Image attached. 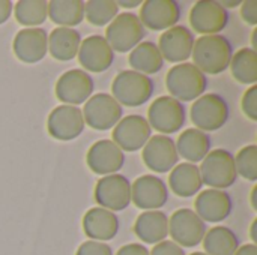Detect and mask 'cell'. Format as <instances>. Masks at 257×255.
<instances>
[{
  "label": "cell",
  "mask_w": 257,
  "mask_h": 255,
  "mask_svg": "<svg viewBox=\"0 0 257 255\" xmlns=\"http://www.w3.org/2000/svg\"><path fill=\"white\" fill-rule=\"evenodd\" d=\"M169 200V189L158 176H140L131 185V201L142 210H160Z\"/></svg>",
  "instance_id": "obj_17"
},
{
  "label": "cell",
  "mask_w": 257,
  "mask_h": 255,
  "mask_svg": "<svg viewBox=\"0 0 257 255\" xmlns=\"http://www.w3.org/2000/svg\"><path fill=\"white\" fill-rule=\"evenodd\" d=\"M78 62L83 71L89 72H104L114 62V51L108 45L104 36L92 35L81 41L78 53Z\"/></svg>",
  "instance_id": "obj_18"
},
{
  "label": "cell",
  "mask_w": 257,
  "mask_h": 255,
  "mask_svg": "<svg viewBox=\"0 0 257 255\" xmlns=\"http://www.w3.org/2000/svg\"><path fill=\"white\" fill-rule=\"evenodd\" d=\"M111 92V96L119 102V105L140 107L152 98L154 81L145 74L128 69L114 77Z\"/></svg>",
  "instance_id": "obj_3"
},
{
  "label": "cell",
  "mask_w": 257,
  "mask_h": 255,
  "mask_svg": "<svg viewBox=\"0 0 257 255\" xmlns=\"http://www.w3.org/2000/svg\"><path fill=\"white\" fill-rule=\"evenodd\" d=\"M84 125L95 131H108L117 125L123 116L122 105L108 93H96L90 96L83 108Z\"/></svg>",
  "instance_id": "obj_8"
},
{
  "label": "cell",
  "mask_w": 257,
  "mask_h": 255,
  "mask_svg": "<svg viewBox=\"0 0 257 255\" xmlns=\"http://www.w3.org/2000/svg\"><path fill=\"white\" fill-rule=\"evenodd\" d=\"M93 78L83 69H71L62 74L56 83V96L65 105L78 107L93 92Z\"/></svg>",
  "instance_id": "obj_12"
},
{
  "label": "cell",
  "mask_w": 257,
  "mask_h": 255,
  "mask_svg": "<svg viewBox=\"0 0 257 255\" xmlns=\"http://www.w3.org/2000/svg\"><path fill=\"white\" fill-rule=\"evenodd\" d=\"M194 47V35L185 26H173L166 30L158 44V50L163 59L172 63H184L191 57Z\"/></svg>",
  "instance_id": "obj_22"
},
{
  "label": "cell",
  "mask_w": 257,
  "mask_h": 255,
  "mask_svg": "<svg viewBox=\"0 0 257 255\" xmlns=\"http://www.w3.org/2000/svg\"><path fill=\"white\" fill-rule=\"evenodd\" d=\"M81 35L75 29L56 27L48 36V51L59 62L72 60L80 48Z\"/></svg>",
  "instance_id": "obj_27"
},
{
  "label": "cell",
  "mask_w": 257,
  "mask_h": 255,
  "mask_svg": "<svg viewBox=\"0 0 257 255\" xmlns=\"http://www.w3.org/2000/svg\"><path fill=\"white\" fill-rule=\"evenodd\" d=\"M15 20L26 27H38L48 18V2L20 0L15 8Z\"/></svg>",
  "instance_id": "obj_32"
},
{
  "label": "cell",
  "mask_w": 257,
  "mask_h": 255,
  "mask_svg": "<svg viewBox=\"0 0 257 255\" xmlns=\"http://www.w3.org/2000/svg\"><path fill=\"white\" fill-rule=\"evenodd\" d=\"M170 96L179 102H190L200 98L208 87V77L193 63L184 62L173 66L166 77Z\"/></svg>",
  "instance_id": "obj_2"
},
{
  "label": "cell",
  "mask_w": 257,
  "mask_h": 255,
  "mask_svg": "<svg viewBox=\"0 0 257 255\" xmlns=\"http://www.w3.org/2000/svg\"><path fill=\"white\" fill-rule=\"evenodd\" d=\"M75 255H113V249L102 242L87 240L80 245Z\"/></svg>",
  "instance_id": "obj_36"
},
{
  "label": "cell",
  "mask_w": 257,
  "mask_h": 255,
  "mask_svg": "<svg viewBox=\"0 0 257 255\" xmlns=\"http://www.w3.org/2000/svg\"><path fill=\"white\" fill-rule=\"evenodd\" d=\"M136 236L149 245H157L169 236V218L160 210H146L139 215L134 224Z\"/></svg>",
  "instance_id": "obj_24"
},
{
  "label": "cell",
  "mask_w": 257,
  "mask_h": 255,
  "mask_svg": "<svg viewBox=\"0 0 257 255\" xmlns=\"http://www.w3.org/2000/svg\"><path fill=\"white\" fill-rule=\"evenodd\" d=\"M224 9L226 8H235V6H241L242 5V2H221L220 3Z\"/></svg>",
  "instance_id": "obj_44"
},
{
  "label": "cell",
  "mask_w": 257,
  "mask_h": 255,
  "mask_svg": "<svg viewBox=\"0 0 257 255\" xmlns=\"http://www.w3.org/2000/svg\"><path fill=\"white\" fill-rule=\"evenodd\" d=\"M14 54L23 63H38L48 51V35L41 27H27L20 30L12 44Z\"/></svg>",
  "instance_id": "obj_20"
},
{
  "label": "cell",
  "mask_w": 257,
  "mask_h": 255,
  "mask_svg": "<svg viewBox=\"0 0 257 255\" xmlns=\"http://www.w3.org/2000/svg\"><path fill=\"white\" fill-rule=\"evenodd\" d=\"M145 35L146 29L140 23L139 17L133 12H122L108 24L104 38L113 51L126 53L134 50Z\"/></svg>",
  "instance_id": "obj_5"
},
{
  "label": "cell",
  "mask_w": 257,
  "mask_h": 255,
  "mask_svg": "<svg viewBox=\"0 0 257 255\" xmlns=\"http://www.w3.org/2000/svg\"><path fill=\"white\" fill-rule=\"evenodd\" d=\"M48 134L59 141L75 140L84 131L83 113L74 105H59L56 107L47 120Z\"/></svg>",
  "instance_id": "obj_15"
},
{
  "label": "cell",
  "mask_w": 257,
  "mask_h": 255,
  "mask_svg": "<svg viewBox=\"0 0 257 255\" xmlns=\"http://www.w3.org/2000/svg\"><path fill=\"white\" fill-rule=\"evenodd\" d=\"M229 23V12L215 0H200L190 12V24L194 32L205 35H218Z\"/></svg>",
  "instance_id": "obj_16"
},
{
  "label": "cell",
  "mask_w": 257,
  "mask_h": 255,
  "mask_svg": "<svg viewBox=\"0 0 257 255\" xmlns=\"http://www.w3.org/2000/svg\"><path fill=\"white\" fill-rule=\"evenodd\" d=\"M87 167L98 176L116 174L125 164V153L111 141L99 140L90 146L86 155Z\"/></svg>",
  "instance_id": "obj_19"
},
{
  "label": "cell",
  "mask_w": 257,
  "mask_h": 255,
  "mask_svg": "<svg viewBox=\"0 0 257 255\" xmlns=\"http://www.w3.org/2000/svg\"><path fill=\"white\" fill-rule=\"evenodd\" d=\"M128 63L133 68V71L149 77L161 71L164 65V59L158 50V45L148 41V42L139 44L134 50H131Z\"/></svg>",
  "instance_id": "obj_28"
},
{
  "label": "cell",
  "mask_w": 257,
  "mask_h": 255,
  "mask_svg": "<svg viewBox=\"0 0 257 255\" xmlns=\"http://www.w3.org/2000/svg\"><path fill=\"white\" fill-rule=\"evenodd\" d=\"M119 15V6L114 0H90L84 3V17L96 27L110 24Z\"/></svg>",
  "instance_id": "obj_33"
},
{
  "label": "cell",
  "mask_w": 257,
  "mask_h": 255,
  "mask_svg": "<svg viewBox=\"0 0 257 255\" xmlns=\"http://www.w3.org/2000/svg\"><path fill=\"white\" fill-rule=\"evenodd\" d=\"M172 242L181 248H194L202 243L206 234V224L191 209H179L169 219Z\"/></svg>",
  "instance_id": "obj_10"
},
{
  "label": "cell",
  "mask_w": 257,
  "mask_h": 255,
  "mask_svg": "<svg viewBox=\"0 0 257 255\" xmlns=\"http://www.w3.org/2000/svg\"><path fill=\"white\" fill-rule=\"evenodd\" d=\"M142 158L146 167L154 173H169L179 162V155L173 138L161 134L148 140L143 147Z\"/></svg>",
  "instance_id": "obj_13"
},
{
  "label": "cell",
  "mask_w": 257,
  "mask_h": 255,
  "mask_svg": "<svg viewBox=\"0 0 257 255\" xmlns=\"http://www.w3.org/2000/svg\"><path fill=\"white\" fill-rule=\"evenodd\" d=\"M84 234L96 242H107L116 237L119 231L117 216L102 207H92L83 216Z\"/></svg>",
  "instance_id": "obj_23"
},
{
  "label": "cell",
  "mask_w": 257,
  "mask_h": 255,
  "mask_svg": "<svg viewBox=\"0 0 257 255\" xmlns=\"http://www.w3.org/2000/svg\"><path fill=\"white\" fill-rule=\"evenodd\" d=\"M169 185L178 197L188 198L196 195L203 186L199 167L190 162L178 164L169 176Z\"/></svg>",
  "instance_id": "obj_26"
},
{
  "label": "cell",
  "mask_w": 257,
  "mask_h": 255,
  "mask_svg": "<svg viewBox=\"0 0 257 255\" xmlns=\"http://www.w3.org/2000/svg\"><path fill=\"white\" fill-rule=\"evenodd\" d=\"M148 123L151 129H157L161 135H169L181 131L187 122V110L182 102L172 96L157 98L148 111Z\"/></svg>",
  "instance_id": "obj_7"
},
{
  "label": "cell",
  "mask_w": 257,
  "mask_h": 255,
  "mask_svg": "<svg viewBox=\"0 0 257 255\" xmlns=\"http://www.w3.org/2000/svg\"><path fill=\"white\" fill-rule=\"evenodd\" d=\"M235 255H257V246L254 243H247L238 248Z\"/></svg>",
  "instance_id": "obj_41"
},
{
  "label": "cell",
  "mask_w": 257,
  "mask_h": 255,
  "mask_svg": "<svg viewBox=\"0 0 257 255\" xmlns=\"http://www.w3.org/2000/svg\"><path fill=\"white\" fill-rule=\"evenodd\" d=\"M233 47L223 35H205L194 41L191 57L205 75H218L224 72L232 60Z\"/></svg>",
  "instance_id": "obj_1"
},
{
  "label": "cell",
  "mask_w": 257,
  "mask_h": 255,
  "mask_svg": "<svg viewBox=\"0 0 257 255\" xmlns=\"http://www.w3.org/2000/svg\"><path fill=\"white\" fill-rule=\"evenodd\" d=\"M197 216L206 224H217L227 219L233 210V201L229 192L221 189H205L194 201Z\"/></svg>",
  "instance_id": "obj_21"
},
{
  "label": "cell",
  "mask_w": 257,
  "mask_h": 255,
  "mask_svg": "<svg viewBox=\"0 0 257 255\" xmlns=\"http://www.w3.org/2000/svg\"><path fill=\"white\" fill-rule=\"evenodd\" d=\"M149 255H185V251L172 240H163L152 248Z\"/></svg>",
  "instance_id": "obj_37"
},
{
  "label": "cell",
  "mask_w": 257,
  "mask_h": 255,
  "mask_svg": "<svg viewBox=\"0 0 257 255\" xmlns=\"http://www.w3.org/2000/svg\"><path fill=\"white\" fill-rule=\"evenodd\" d=\"M14 5L11 0H0V24L6 23L12 14Z\"/></svg>",
  "instance_id": "obj_40"
},
{
  "label": "cell",
  "mask_w": 257,
  "mask_h": 255,
  "mask_svg": "<svg viewBox=\"0 0 257 255\" xmlns=\"http://www.w3.org/2000/svg\"><path fill=\"white\" fill-rule=\"evenodd\" d=\"M235 167L238 176H242L245 180H257V146L250 144L242 147L235 156Z\"/></svg>",
  "instance_id": "obj_34"
},
{
  "label": "cell",
  "mask_w": 257,
  "mask_h": 255,
  "mask_svg": "<svg viewBox=\"0 0 257 255\" xmlns=\"http://www.w3.org/2000/svg\"><path fill=\"white\" fill-rule=\"evenodd\" d=\"M116 255H149V249L142 243H128L122 246Z\"/></svg>",
  "instance_id": "obj_39"
},
{
  "label": "cell",
  "mask_w": 257,
  "mask_h": 255,
  "mask_svg": "<svg viewBox=\"0 0 257 255\" xmlns=\"http://www.w3.org/2000/svg\"><path fill=\"white\" fill-rule=\"evenodd\" d=\"M232 77L241 84H253L257 81V53L253 48H241L232 56Z\"/></svg>",
  "instance_id": "obj_31"
},
{
  "label": "cell",
  "mask_w": 257,
  "mask_h": 255,
  "mask_svg": "<svg viewBox=\"0 0 257 255\" xmlns=\"http://www.w3.org/2000/svg\"><path fill=\"white\" fill-rule=\"evenodd\" d=\"M190 255H206L205 252H193V254H190Z\"/></svg>",
  "instance_id": "obj_46"
},
{
  "label": "cell",
  "mask_w": 257,
  "mask_h": 255,
  "mask_svg": "<svg viewBox=\"0 0 257 255\" xmlns=\"http://www.w3.org/2000/svg\"><path fill=\"white\" fill-rule=\"evenodd\" d=\"M142 3L143 2H140V0H120V2H117V6H122V8H137V6H142Z\"/></svg>",
  "instance_id": "obj_42"
},
{
  "label": "cell",
  "mask_w": 257,
  "mask_h": 255,
  "mask_svg": "<svg viewBox=\"0 0 257 255\" xmlns=\"http://www.w3.org/2000/svg\"><path fill=\"white\" fill-rule=\"evenodd\" d=\"M199 170L203 185L211 189L224 191V188H230L238 179L235 156L226 149L211 150L202 161Z\"/></svg>",
  "instance_id": "obj_4"
},
{
  "label": "cell",
  "mask_w": 257,
  "mask_h": 255,
  "mask_svg": "<svg viewBox=\"0 0 257 255\" xmlns=\"http://www.w3.org/2000/svg\"><path fill=\"white\" fill-rule=\"evenodd\" d=\"M203 248L206 255H235L239 248V239L229 227H214L206 231L203 237Z\"/></svg>",
  "instance_id": "obj_29"
},
{
  "label": "cell",
  "mask_w": 257,
  "mask_h": 255,
  "mask_svg": "<svg viewBox=\"0 0 257 255\" xmlns=\"http://www.w3.org/2000/svg\"><path fill=\"white\" fill-rule=\"evenodd\" d=\"M98 207L110 212L125 210L131 203V183L123 174H110L101 177L93 191Z\"/></svg>",
  "instance_id": "obj_9"
},
{
  "label": "cell",
  "mask_w": 257,
  "mask_h": 255,
  "mask_svg": "<svg viewBox=\"0 0 257 255\" xmlns=\"http://www.w3.org/2000/svg\"><path fill=\"white\" fill-rule=\"evenodd\" d=\"M152 129L148 119L139 114H130L122 117L113 129L111 141L122 152H137L145 147L151 138Z\"/></svg>",
  "instance_id": "obj_11"
},
{
  "label": "cell",
  "mask_w": 257,
  "mask_h": 255,
  "mask_svg": "<svg viewBox=\"0 0 257 255\" xmlns=\"http://www.w3.org/2000/svg\"><path fill=\"white\" fill-rule=\"evenodd\" d=\"M48 17L60 27L78 26L84 20L83 0H53L48 2Z\"/></svg>",
  "instance_id": "obj_30"
},
{
  "label": "cell",
  "mask_w": 257,
  "mask_h": 255,
  "mask_svg": "<svg viewBox=\"0 0 257 255\" xmlns=\"http://www.w3.org/2000/svg\"><path fill=\"white\" fill-rule=\"evenodd\" d=\"M256 194H257V186H254V188H253V192H251V206H253V209H254V210H257Z\"/></svg>",
  "instance_id": "obj_45"
},
{
  "label": "cell",
  "mask_w": 257,
  "mask_h": 255,
  "mask_svg": "<svg viewBox=\"0 0 257 255\" xmlns=\"http://www.w3.org/2000/svg\"><path fill=\"white\" fill-rule=\"evenodd\" d=\"M241 108L244 111V114L251 119L257 120V86H251L242 96V102H241Z\"/></svg>",
  "instance_id": "obj_35"
},
{
  "label": "cell",
  "mask_w": 257,
  "mask_h": 255,
  "mask_svg": "<svg viewBox=\"0 0 257 255\" xmlns=\"http://www.w3.org/2000/svg\"><path fill=\"white\" fill-rule=\"evenodd\" d=\"M181 18V6L176 0H146L142 3L139 20L143 27L154 32H166Z\"/></svg>",
  "instance_id": "obj_14"
},
{
  "label": "cell",
  "mask_w": 257,
  "mask_h": 255,
  "mask_svg": "<svg viewBox=\"0 0 257 255\" xmlns=\"http://www.w3.org/2000/svg\"><path fill=\"white\" fill-rule=\"evenodd\" d=\"M256 228H257V219H254V221H253V224H251V231H250V236H251V239H253L254 245H256V242H257Z\"/></svg>",
  "instance_id": "obj_43"
},
{
  "label": "cell",
  "mask_w": 257,
  "mask_h": 255,
  "mask_svg": "<svg viewBox=\"0 0 257 255\" xmlns=\"http://www.w3.org/2000/svg\"><path fill=\"white\" fill-rule=\"evenodd\" d=\"M175 144L179 156H182L190 164H196L203 161L205 156L211 152L212 141L206 132L199 131L196 128H190L179 135Z\"/></svg>",
  "instance_id": "obj_25"
},
{
  "label": "cell",
  "mask_w": 257,
  "mask_h": 255,
  "mask_svg": "<svg viewBox=\"0 0 257 255\" xmlns=\"http://www.w3.org/2000/svg\"><path fill=\"white\" fill-rule=\"evenodd\" d=\"M241 17L244 21L250 26L257 24V2L254 0H247L241 5Z\"/></svg>",
  "instance_id": "obj_38"
},
{
  "label": "cell",
  "mask_w": 257,
  "mask_h": 255,
  "mask_svg": "<svg viewBox=\"0 0 257 255\" xmlns=\"http://www.w3.org/2000/svg\"><path fill=\"white\" fill-rule=\"evenodd\" d=\"M229 104L217 93H206L197 98L191 107V122L196 129L211 132L223 128L229 119Z\"/></svg>",
  "instance_id": "obj_6"
}]
</instances>
